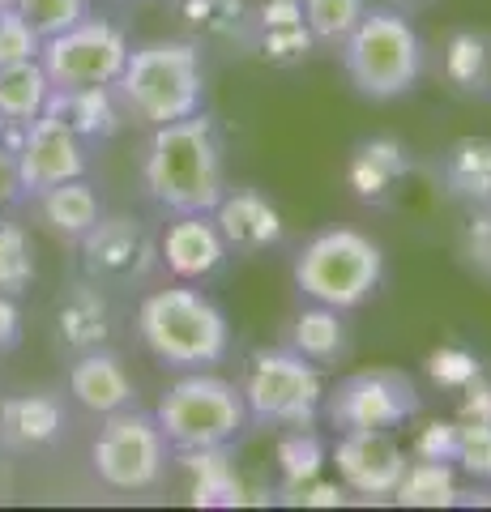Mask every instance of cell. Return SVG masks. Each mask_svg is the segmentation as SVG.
Returning a JSON list of instances; mask_svg holds the SVG:
<instances>
[{
	"label": "cell",
	"instance_id": "obj_1",
	"mask_svg": "<svg viewBox=\"0 0 491 512\" xmlns=\"http://www.w3.org/2000/svg\"><path fill=\"white\" fill-rule=\"evenodd\" d=\"M141 180L158 210L167 214H214V205L227 192L223 146H218L214 124L201 116L171 120L150 128Z\"/></svg>",
	"mask_w": 491,
	"mask_h": 512
},
{
	"label": "cell",
	"instance_id": "obj_22",
	"mask_svg": "<svg viewBox=\"0 0 491 512\" xmlns=\"http://www.w3.org/2000/svg\"><path fill=\"white\" fill-rule=\"evenodd\" d=\"M35 201H39L43 227L52 231L56 239H65V244H77V239H82L94 222L103 218V201H99V192L86 184V175L47 188L43 197H35Z\"/></svg>",
	"mask_w": 491,
	"mask_h": 512
},
{
	"label": "cell",
	"instance_id": "obj_40",
	"mask_svg": "<svg viewBox=\"0 0 491 512\" xmlns=\"http://www.w3.org/2000/svg\"><path fill=\"white\" fill-rule=\"evenodd\" d=\"M462 419L491 423V380H487V376L470 380L466 389H462Z\"/></svg>",
	"mask_w": 491,
	"mask_h": 512
},
{
	"label": "cell",
	"instance_id": "obj_24",
	"mask_svg": "<svg viewBox=\"0 0 491 512\" xmlns=\"http://www.w3.org/2000/svg\"><path fill=\"white\" fill-rule=\"evenodd\" d=\"M440 180L457 201H491V137H457L440 154Z\"/></svg>",
	"mask_w": 491,
	"mask_h": 512
},
{
	"label": "cell",
	"instance_id": "obj_32",
	"mask_svg": "<svg viewBox=\"0 0 491 512\" xmlns=\"http://www.w3.org/2000/svg\"><path fill=\"white\" fill-rule=\"evenodd\" d=\"M35 282V252H30V235L18 222L0 218V291L22 295Z\"/></svg>",
	"mask_w": 491,
	"mask_h": 512
},
{
	"label": "cell",
	"instance_id": "obj_26",
	"mask_svg": "<svg viewBox=\"0 0 491 512\" xmlns=\"http://www.w3.org/2000/svg\"><path fill=\"white\" fill-rule=\"evenodd\" d=\"M52 103V82H47L39 60L0 64V120L30 124Z\"/></svg>",
	"mask_w": 491,
	"mask_h": 512
},
{
	"label": "cell",
	"instance_id": "obj_7",
	"mask_svg": "<svg viewBox=\"0 0 491 512\" xmlns=\"http://www.w3.org/2000/svg\"><path fill=\"white\" fill-rule=\"evenodd\" d=\"M248 419L269 427H312L325 406L321 367L291 346H261L240 384Z\"/></svg>",
	"mask_w": 491,
	"mask_h": 512
},
{
	"label": "cell",
	"instance_id": "obj_27",
	"mask_svg": "<svg viewBox=\"0 0 491 512\" xmlns=\"http://www.w3.org/2000/svg\"><path fill=\"white\" fill-rule=\"evenodd\" d=\"M188 474H193V500L197 504H218V508H235L244 504V483H240V470L235 461L227 457V444L223 448H201V453H180Z\"/></svg>",
	"mask_w": 491,
	"mask_h": 512
},
{
	"label": "cell",
	"instance_id": "obj_38",
	"mask_svg": "<svg viewBox=\"0 0 491 512\" xmlns=\"http://www.w3.org/2000/svg\"><path fill=\"white\" fill-rule=\"evenodd\" d=\"M453 448H457V423H427L410 453L415 457H436V461H453Z\"/></svg>",
	"mask_w": 491,
	"mask_h": 512
},
{
	"label": "cell",
	"instance_id": "obj_4",
	"mask_svg": "<svg viewBox=\"0 0 491 512\" xmlns=\"http://www.w3.org/2000/svg\"><path fill=\"white\" fill-rule=\"evenodd\" d=\"M338 56L355 94L372 103L402 99L423 77V39L393 5H368L359 26L338 43Z\"/></svg>",
	"mask_w": 491,
	"mask_h": 512
},
{
	"label": "cell",
	"instance_id": "obj_29",
	"mask_svg": "<svg viewBox=\"0 0 491 512\" xmlns=\"http://www.w3.org/2000/svg\"><path fill=\"white\" fill-rule=\"evenodd\" d=\"M445 77L457 90L483 94L491 86V43L474 30H457L445 47Z\"/></svg>",
	"mask_w": 491,
	"mask_h": 512
},
{
	"label": "cell",
	"instance_id": "obj_9",
	"mask_svg": "<svg viewBox=\"0 0 491 512\" xmlns=\"http://www.w3.org/2000/svg\"><path fill=\"white\" fill-rule=\"evenodd\" d=\"M419 410V384L398 367H363V372L342 376L321 406L334 431H398Z\"/></svg>",
	"mask_w": 491,
	"mask_h": 512
},
{
	"label": "cell",
	"instance_id": "obj_37",
	"mask_svg": "<svg viewBox=\"0 0 491 512\" xmlns=\"http://www.w3.org/2000/svg\"><path fill=\"white\" fill-rule=\"evenodd\" d=\"M43 39L30 30V22L22 18L13 5L0 9V64H22V60H39Z\"/></svg>",
	"mask_w": 491,
	"mask_h": 512
},
{
	"label": "cell",
	"instance_id": "obj_12",
	"mask_svg": "<svg viewBox=\"0 0 491 512\" xmlns=\"http://www.w3.org/2000/svg\"><path fill=\"white\" fill-rule=\"evenodd\" d=\"M86 150H90L86 141L47 107L39 120H30L22 150L13 154V188H18V197L35 201L47 188L86 175Z\"/></svg>",
	"mask_w": 491,
	"mask_h": 512
},
{
	"label": "cell",
	"instance_id": "obj_41",
	"mask_svg": "<svg viewBox=\"0 0 491 512\" xmlns=\"http://www.w3.org/2000/svg\"><path fill=\"white\" fill-rule=\"evenodd\" d=\"M18 342H22V308H18V295L0 291V350H13Z\"/></svg>",
	"mask_w": 491,
	"mask_h": 512
},
{
	"label": "cell",
	"instance_id": "obj_20",
	"mask_svg": "<svg viewBox=\"0 0 491 512\" xmlns=\"http://www.w3.org/2000/svg\"><path fill=\"white\" fill-rule=\"evenodd\" d=\"M410 175V154L398 137H368L359 141L351 163H346V180H351L355 197L368 201V205H380L389 201V192L398 188Z\"/></svg>",
	"mask_w": 491,
	"mask_h": 512
},
{
	"label": "cell",
	"instance_id": "obj_18",
	"mask_svg": "<svg viewBox=\"0 0 491 512\" xmlns=\"http://www.w3.org/2000/svg\"><path fill=\"white\" fill-rule=\"evenodd\" d=\"M112 303H107V291L103 282H77L73 291L60 299L56 308V338L65 350H73V355H82V350H99L112 342Z\"/></svg>",
	"mask_w": 491,
	"mask_h": 512
},
{
	"label": "cell",
	"instance_id": "obj_34",
	"mask_svg": "<svg viewBox=\"0 0 491 512\" xmlns=\"http://www.w3.org/2000/svg\"><path fill=\"white\" fill-rule=\"evenodd\" d=\"M453 466L474 483H491V423L479 419H457V448Z\"/></svg>",
	"mask_w": 491,
	"mask_h": 512
},
{
	"label": "cell",
	"instance_id": "obj_23",
	"mask_svg": "<svg viewBox=\"0 0 491 512\" xmlns=\"http://www.w3.org/2000/svg\"><path fill=\"white\" fill-rule=\"evenodd\" d=\"M346 312L338 308H325V303H312V308L295 312L291 320V338L287 346L299 350L304 359H312L316 367H334L346 359L351 350V329H346Z\"/></svg>",
	"mask_w": 491,
	"mask_h": 512
},
{
	"label": "cell",
	"instance_id": "obj_25",
	"mask_svg": "<svg viewBox=\"0 0 491 512\" xmlns=\"http://www.w3.org/2000/svg\"><path fill=\"white\" fill-rule=\"evenodd\" d=\"M393 500L402 508H453L462 500V487H457V466L453 461H436V457H410L406 474Z\"/></svg>",
	"mask_w": 491,
	"mask_h": 512
},
{
	"label": "cell",
	"instance_id": "obj_43",
	"mask_svg": "<svg viewBox=\"0 0 491 512\" xmlns=\"http://www.w3.org/2000/svg\"><path fill=\"white\" fill-rule=\"evenodd\" d=\"M5 5H13V0H0V9H5Z\"/></svg>",
	"mask_w": 491,
	"mask_h": 512
},
{
	"label": "cell",
	"instance_id": "obj_35",
	"mask_svg": "<svg viewBox=\"0 0 491 512\" xmlns=\"http://www.w3.org/2000/svg\"><path fill=\"white\" fill-rule=\"evenodd\" d=\"M427 376H432L440 389L462 393L470 380L483 376V363H479V355H474V350H466V346H436L432 355H427Z\"/></svg>",
	"mask_w": 491,
	"mask_h": 512
},
{
	"label": "cell",
	"instance_id": "obj_31",
	"mask_svg": "<svg viewBox=\"0 0 491 512\" xmlns=\"http://www.w3.org/2000/svg\"><path fill=\"white\" fill-rule=\"evenodd\" d=\"M363 13H368V0H304V22L312 39L329 47H338L351 35Z\"/></svg>",
	"mask_w": 491,
	"mask_h": 512
},
{
	"label": "cell",
	"instance_id": "obj_8",
	"mask_svg": "<svg viewBox=\"0 0 491 512\" xmlns=\"http://www.w3.org/2000/svg\"><path fill=\"white\" fill-rule=\"evenodd\" d=\"M171 461V444L154 414L137 406L107 414L99 436L90 444V470L112 491H150L163 483Z\"/></svg>",
	"mask_w": 491,
	"mask_h": 512
},
{
	"label": "cell",
	"instance_id": "obj_10",
	"mask_svg": "<svg viewBox=\"0 0 491 512\" xmlns=\"http://www.w3.org/2000/svg\"><path fill=\"white\" fill-rule=\"evenodd\" d=\"M129 39L124 30L107 18H82L77 26L43 39L39 64L47 73L52 90H86V86H116L129 60Z\"/></svg>",
	"mask_w": 491,
	"mask_h": 512
},
{
	"label": "cell",
	"instance_id": "obj_11",
	"mask_svg": "<svg viewBox=\"0 0 491 512\" xmlns=\"http://www.w3.org/2000/svg\"><path fill=\"white\" fill-rule=\"evenodd\" d=\"M82 248L86 278L103 286H133L146 282L158 269V239L133 214H103L94 227L77 239Z\"/></svg>",
	"mask_w": 491,
	"mask_h": 512
},
{
	"label": "cell",
	"instance_id": "obj_2",
	"mask_svg": "<svg viewBox=\"0 0 491 512\" xmlns=\"http://www.w3.org/2000/svg\"><path fill=\"white\" fill-rule=\"evenodd\" d=\"M137 338L163 367L205 372L231 350V325L223 308L197 282H171L150 291L137 308Z\"/></svg>",
	"mask_w": 491,
	"mask_h": 512
},
{
	"label": "cell",
	"instance_id": "obj_17",
	"mask_svg": "<svg viewBox=\"0 0 491 512\" xmlns=\"http://www.w3.org/2000/svg\"><path fill=\"white\" fill-rule=\"evenodd\" d=\"M69 414L52 393H18L0 402V444L13 453H35L65 436Z\"/></svg>",
	"mask_w": 491,
	"mask_h": 512
},
{
	"label": "cell",
	"instance_id": "obj_5",
	"mask_svg": "<svg viewBox=\"0 0 491 512\" xmlns=\"http://www.w3.org/2000/svg\"><path fill=\"white\" fill-rule=\"evenodd\" d=\"M291 274L308 303L355 312L385 282V252L355 227H325L299 248Z\"/></svg>",
	"mask_w": 491,
	"mask_h": 512
},
{
	"label": "cell",
	"instance_id": "obj_33",
	"mask_svg": "<svg viewBox=\"0 0 491 512\" xmlns=\"http://www.w3.org/2000/svg\"><path fill=\"white\" fill-rule=\"evenodd\" d=\"M13 9L30 22V30H35L39 39H52L60 30L90 18V0H13Z\"/></svg>",
	"mask_w": 491,
	"mask_h": 512
},
{
	"label": "cell",
	"instance_id": "obj_39",
	"mask_svg": "<svg viewBox=\"0 0 491 512\" xmlns=\"http://www.w3.org/2000/svg\"><path fill=\"white\" fill-rule=\"evenodd\" d=\"M291 495L304 508H338V504H346V487L342 483H321V478H312V483H304Z\"/></svg>",
	"mask_w": 491,
	"mask_h": 512
},
{
	"label": "cell",
	"instance_id": "obj_30",
	"mask_svg": "<svg viewBox=\"0 0 491 512\" xmlns=\"http://www.w3.org/2000/svg\"><path fill=\"white\" fill-rule=\"evenodd\" d=\"M252 47H257V56L265 64H274V69H295V64L308 60L316 39H312L308 22H287V26H257L252 30Z\"/></svg>",
	"mask_w": 491,
	"mask_h": 512
},
{
	"label": "cell",
	"instance_id": "obj_16",
	"mask_svg": "<svg viewBox=\"0 0 491 512\" xmlns=\"http://www.w3.org/2000/svg\"><path fill=\"white\" fill-rule=\"evenodd\" d=\"M69 397L82 410L107 419V414H116V410L137 406V384L129 376V367H124L107 346H99V350H82V355H73Z\"/></svg>",
	"mask_w": 491,
	"mask_h": 512
},
{
	"label": "cell",
	"instance_id": "obj_21",
	"mask_svg": "<svg viewBox=\"0 0 491 512\" xmlns=\"http://www.w3.org/2000/svg\"><path fill=\"white\" fill-rule=\"evenodd\" d=\"M171 9L201 47H252V13L244 0H171Z\"/></svg>",
	"mask_w": 491,
	"mask_h": 512
},
{
	"label": "cell",
	"instance_id": "obj_13",
	"mask_svg": "<svg viewBox=\"0 0 491 512\" xmlns=\"http://www.w3.org/2000/svg\"><path fill=\"white\" fill-rule=\"evenodd\" d=\"M329 461L338 466L346 491L368 495V500H385V495L398 491L410 453L398 444L393 431H338Z\"/></svg>",
	"mask_w": 491,
	"mask_h": 512
},
{
	"label": "cell",
	"instance_id": "obj_28",
	"mask_svg": "<svg viewBox=\"0 0 491 512\" xmlns=\"http://www.w3.org/2000/svg\"><path fill=\"white\" fill-rule=\"evenodd\" d=\"M325 444L312 427H287V436L278 440V470H282V491H299L312 478H321L325 470Z\"/></svg>",
	"mask_w": 491,
	"mask_h": 512
},
{
	"label": "cell",
	"instance_id": "obj_42",
	"mask_svg": "<svg viewBox=\"0 0 491 512\" xmlns=\"http://www.w3.org/2000/svg\"><path fill=\"white\" fill-rule=\"evenodd\" d=\"M393 9H402V13H410V9H423V5H432V0H389Z\"/></svg>",
	"mask_w": 491,
	"mask_h": 512
},
{
	"label": "cell",
	"instance_id": "obj_36",
	"mask_svg": "<svg viewBox=\"0 0 491 512\" xmlns=\"http://www.w3.org/2000/svg\"><path fill=\"white\" fill-rule=\"evenodd\" d=\"M462 261L474 278L491 282V201L470 205V218L462 227Z\"/></svg>",
	"mask_w": 491,
	"mask_h": 512
},
{
	"label": "cell",
	"instance_id": "obj_19",
	"mask_svg": "<svg viewBox=\"0 0 491 512\" xmlns=\"http://www.w3.org/2000/svg\"><path fill=\"white\" fill-rule=\"evenodd\" d=\"M60 120H65L86 146H99V141H112L124 128V103L116 86H86V90H52V103Z\"/></svg>",
	"mask_w": 491,
	"mask_h": 512
},
{
	"label": "cell",
	"instance_id": "obj_15",
	"mask_svg": "<svg viewBox=\"0 0 491 512\" xmlns=\"http://www.w3.org/2000/svg\"><path fill=\"white\" fill-rule=\"evenodd\" d=\"M214 222L223 231L227 248L240 256H257L282 244V214L278 205L257 188H227L223 201L214 205Z\"/></svg>",
	"mask_w": 491,
	"mask_h": 512
},
{
	"label": "cell",
	"instance_id": "obj_3",
	"mask_svg": "<svg viewBox=\"0 0 491 512\" xmlns=\"http://www.w3.org/2000/svg\"><path fill=\"white\" fill-rule=\"evenodd\" d=\"M116 94L124 111L150 128L197 116L205 99L201 43L154 39L133 47L129 60H124V73L116 77Z\"/></svg>",
	"mask_w": 491,
	"mask_h": 512
},
{
	"label": "cell",
	"instance_id": "obj_6",
	"mask_svg": "<svg viewBox=\"0 0 491 512\" xmlns=\"http://www.w3.org/2000/svg\"><path fill=\"white\" fill-rule=\"evenodd\" d=\"M158 427L171 444V453H201V448H223L244 431L248 402L240 384L205 372H184L154 410Z\"/></svg>",
	"mask_w": 491,
	"mask_h": 512
},
{
	"label": "cell",
	"instance_id": "obj_14",
	"mask_svg": "<svg viewBox=\"0 0 491 512\" xmlns=\"http://www.w3.org/2000/svg\"><path fill=\"white\" fill-rule=\"evenodd\" d=\"M227 239L214 214H171L163 239H158V265L176 282H210L227 265Z\"/></svg>",
	"mask_w": 491,
	"mask_h": 512
}]
</instances>
